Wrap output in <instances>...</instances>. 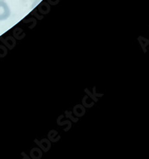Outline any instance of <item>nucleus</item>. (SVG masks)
Segmentation results:
<instances>
[{
  "label": "nucleus",
  "instance_id": "nucleus-1",
  "mask_svg": "<svg viewBox=\"0 0 149 159\" xmlns=\"http://www.w3.org/2000/svg\"><path fill=\"white\" fill-rule=\"evenodd\" d=\"M11 15L9 7L3 1H0V21L5 20Z\"/></svg>",
  "mask_w": 149,
  "mask_h": 159
}]
</instances>
